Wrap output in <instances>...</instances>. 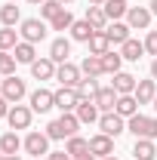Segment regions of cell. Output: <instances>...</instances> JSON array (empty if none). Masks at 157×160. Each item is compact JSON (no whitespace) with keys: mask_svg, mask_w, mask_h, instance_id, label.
Listing matches in <instances>:
<instances>
[{"mask_svg":"<svg viewBox=\"0 0 157 160\" xmlns=\"http://www.w3.org/2000/svg\"><path fill=\"white\" fill-rule=\"evenodd\" d=\"M80 126H83V123H80L77 114L71 111V114H62L59 120H49V123H46V136H49V142H62V139L77 136Z\"/></svg>","mask_w":157,"mask_h":160,"instance_id":"obj_1","label":"cell"},{"mask_svg":"<svg viewBox=\"0 0 157 160\" xmlns=\"http://www.w3.org/2000/svg\"><path fill=\"white\" fill-rule=\"evenodd\" d=\"M126 132H133L136 139H154L157 142V117H145L142 111L126 120Z\"/></svg>","mask_w":157,"mask_h":160,"instance_id":"obj_2","label":"cell"},{"mask_svg":"<svg viewBox=\"0 0 157 160\" xmlns=\"http://www.w3.org/2000/svg\"><path fill=\"white\" fill-rule=\"evenodd\" d=\"M0 92H3V99L9 102V105H19L25 96H28V86H25V80L22 77H3L0 80Z\"/></svg>","mask_w":157,"mask_h":160,"instance_id":"obj_3","label":"cell"},{"mask_svg":"<svg viewBox=\"0 0 157 160\" xmlns=\"http://www.w3.org/2000/svg\"><path fill=\"white\" fill-rule=\"evenodd\" d=\"M46 31H49V28H46L43 19H22V25H19V37L28 40V43H34V46L46 37Z\"/></svg>","mask_w":157,"mask_h":160,"instance_id":"obj_4","label":"cell"},{"mask_svg":"<svg viewBox=\"0 0 157 160\" xmlns=\"http://www.w3.org/2000/svg\"><path fill=\"white\" fill-rule=\"evenodd\" d=\"M31 120H34V111H31V105H13L9 108V114H6V123H9V129H28L31 126Z\"/></svg>","mask_w":157,"mask_h":160,"instance_id":"obj_5","label":"cell"},{"mask_svg":"<svg viewBox=\"0 0 157 160\" xmlns=\"http://www.w3.org/2000/svg\"><path fill=\"white\" fill-rule=\"evenodd\" d=\"M22 142H25V151H28L34 160L49 154V136H46V132H37V129H34V132H28Z\"/></svg>","mask_w":157,"mask_h":160,"instance_id":"obj_6","label":"cell"},{"mask_svg":"<svg viewBox=\"0 0 157 160\" xmlns=\"http://www.w3.org/2000/svg\"><path fill=\"white\" fill-rule=\"evenodd\" d=\"M99 132H105V136L117 139V136L126 132V120L120 117L117 111H108V114H102V117H99Z\"/></svg>","mask_w":157,"mask_h":160,"instance_id":"obj_7","label":"cell"},{"mask_svg":"<svg viewBox=\"0 0 157 160\" xmlns=\"http://www.w3.org/2000/svg\"><path fill=\"white\" fill-rule=\"evenodd\" d=\"M53 96H56V108H59L62 114H71V111H77L80 96H77V89H74V86H59Z\"/></svg>","mask_w":157,"mask_h":160,"instance_id":"obj_8","label":"cell"},{"mask_svg":"<svg viewBox=\"0 0 157 160\" xmlns=\"http://www.w3.org/2000/svg\"><path fill=\"white\" fill-rule=\"evenodd\" d=\"M56 80H59L62 86H74L77 89V83L83 80V71H80V65H74V62H62L59 68H56Z\"/></svg>","mask_w":157,"mask_h":160,"instance_id":"obj_9","label":"cell"},{"mask_svg":"<svg viewBox=\"0 0 157 160\" xmlns=\"http://www.w3.org/2000/svg\"><path fill=\"white\" fill-rule=\"evenodd\" d=\"M151 9L148 6H129V12H126V25L133 28V31H148L151 28Z\"/></svg>","mask_w":157,"mask_h":160,"instance_id":"obj_10","label":"cell"},{"mask_svg":"<svg viewBox=\"0 0 157 160\" xmlns=\"http://www.w3.org/2000/svg\"><path fill=\"white\" fill-rule=\"evenodd\" d=\"M28 105H31L34 114H46V111L56 108V96H53L49 89H34V92L28 96Z\"/></svg>","mask_w":157,"mask_h":160,"instance_id":"obj_11","label":"cell"},{"mask_svg":"<svg viewBox=\"0 0 157 160\" xmlns=\"http://www.w3.org/2000/svg\"><path fill=\"white\" fill-rule=\"evenodd\" d=\"M89 154H96L99 160H102V157H111V154H114V139L105 136V132L89 136Z\"/></svg>","mask_w":157,"mask_h":160,"instance_id":"obj_12","label":"cell"},{"mask_svg":"<svg viewBox=\"0 0 157 160\" xmlns=\"http://www.w3.org/2000/svg\"><path fill=\"white\" fill-rule=\"evenodd\" d=\"M56 62L49 59V56H43V59H37V62H31V77L34 80H56Z\"/></svg>","mask_w":157,"mask_h":160,"instance_id":"obj_13","label":"cell"},{"mask_svg":"<svg viewBox=\"0 0 157 160\" xmlns=\"http://www.w3.org/2000/svg\"><path fill=\"white\" fill-rule=\"evenodd\" d=\"M117 89H114V86H99V92H96V108L99 111H102V114H108V111H114V105H117Z\"/></svg>","mask_w":157,"mask_h":160,"instance_id":"obj_14","label":"cell"},{"mask_svg":"<svg viewBox=\"0 0 157 160\" xmlns=\"http://www.w3.org/2000/svg\"><path fill=\"white\" fill-rule=\"evenodd\" d=\"M74 114H77L80 123H99V117H102V111L96 108V102H93V99H80Z\"/></svg>","mask_w":157,"mask_h":160,"instance_id":"obj_15","label":"cell"},{"mask_svg":"<svg viewBox=\"0 0 157 160\" xmlns=\"http://www.w3.org/2000/svg\"><path fill=\"white\" fill-rule=\"evenodd\" d=\"M129 31H133V28H129V25H123V22H111V25L105 28V34H108V40H111V46H123L126 40L133 37Z\"/></svg>","mask_w":157,"mask_h":160,"instance_id":"obj_16","label":"cell"},{"mask_svg":"<svg viewBox=\"0 0 157 160\" xmlns=\"http://www.w3.org/2000/svg\"><path fill=\"white\" fill-rule=\"evenodd\" d=\"M136 83H139V80L133 77L129 71H117L114 80H111V86L117 89V96H133V92H136Z\"/></svg>","mask_w":157,"mask_h":160,"instance_id":"obj_17","label":"cell"},{"mask_svg":"<svg viewBox=\"0 0 157 160\" xmlns=\"http://www.w3.org/2000/svg\"><path fill=\"white\" fill-rule=\"evenodd\" d=\"M133 96H136L139 105H151V102H154V96H157V80H154V77H151V80H139Z\"/></svg>","mask_w":157,"mask_h":160,"instance_id":"obj_18","label":"cell"},{"mask_svg":"<svg viewBox=\"0 0 157 160\" xmlns=\"http://www.w3.org/2000/svg\"><path fill=\"white\" fill-rule=\"evenodd\" d=\"M68 56H71V40L68 37H56L53 43H49V59L56 62V65L68 62Z\"/></svg>","mask_w":157,"mask_h":160,"instance_id":"obj_19","label":"cell"},{"mask_svg":"<svg viewBox=\"0 0 157 160\" xmlns=\"http://www.w3.org/2000/svg\"><path fill=\"white\" fill-rule=\"evenodd\" d=\"M133 157H136V160H154L157 157V142L154 139H136V145H133Z\"/></svg>","mask_w":157,"mask_h":160,"instance_id":"obj_20","label":"cell"},{"mask_svg":"<svg viewBox=\"0 0 157 160\" xmlns=\"http://www.w3.org/2000/svg\"><path fill=\"white\" fill-rule=\"evenodd\" d=\"M65 151H68L74 160L86 157V154H89V139H83V136H71V139H65Z\"/></svg>","mask_w":157,"mask_h":160,"instance_id":"obj_21","label":"cell"},{"mask_svg":"<svg viewBox=\"0 0 157 160\" xmlns=\"http://www.w3.org/2000/svg\"><path fill=\"white\" fill-rule=\"evenodd\" d=\"M22 148H25V142L19 139V132H16V129H9V132H3V136H0V151H3L6 157H9V154H19Z\"/></svg>","mask_w":157,"mask_h":160,"instance_id":"obj_22","label":"cell"},{"mask_svg":"<svg viewBox=\"0 0 157 160\" xmlns=\"http://www.w3.org/2000/svg\"><path fill=\"white\" fill-rule=\"evenodd\" d=\"M120 56H123V62H139L142 56H145V43L136 37H129L123 46H120Z\"/></svg>","mask_w":157,"mask_h":160,"instance_id":"obj_23","label":"cell"},{"mask_svg":"<svg viewBox=\"0 0 157 160\" xmlns=\"http://www.w3.org/2000/svg\"><path fill=\"white\" fill-rule=\"evenodd\" d=\"M93 34H96V28H93L86 19H74V25H71V40H77V43H89Z\"/></svg>","mask_w":157,"mask_h":160,"instance_id":"obj_24","label":"cell"},{"mask_svg":"<svg viewBox=\"0 0 157 160\" xmlns=\"http://www.w3.org/2000/svg\"><path fill=\"white\" fill-rule=\"evenodd\" d=\"M83 19L89 22L96 31H105V28L111 25V22H108V16H105V6H86V16H83Z\"/></svg>","mask_w":157,"mask_h":160,"instance_id":"obj_25","label":"cell"},{"mask_svg":"<svg viewBox=\"0 0 157 160\" xmlns=\"http://www.w3.org/2000/svg\"><path fill=\"white\" fill-rule=\"evenodd\" d=\"M13 56L19 65H31V62H37V49H34V43H28V40H19V46L13 49Z\"/></svg>","mask_w":157,"mask_h":160,"instance_id":"obj_26","label":"cell"},{"mask_svg":"<svg viewBox=\"0 0 157 160\" xmlns=\"http://www.w3.org/2000/svg\"><path fill=\"white\" fill-rule=\"evenodd\" d=\"M80 71H83V77L96 80L105 74V68H102V56H86V59L80 62Z\"/></svg>","mask_w":157,"mask_h":160,"instance_id":"obj_27","label":"cell"},{"mask_svg":"<svg viewBox=\"0 0 157 160\" xmlns=\"http://www.w3.org/2000/svg\"><path fill=\"white\" fill-rule=\"evenodd\" d=\"M139 108H142V105L136 102V96H120L117 105H114V111H117L123 120H129L133 114H139Z\"/></svg>","mask_w":157,"mask_h":160,"instance_id":"obj_28","label":"cell"},{"mask_svg":"<svg viewBox=\"0 0 157 160\" xmlns=\"http://www.w3.org/2000/svg\"><path fill=\"white\" fill-rule=\"evenodd\" d=\"M0 25H3V28H16V25H22V12H19L16 3L0 6Z\"/></svg>","mask_w":157,"mask_h":160,"instance_id":"obj_29","label":"cell"},{"mask_svg":"<svg viewBox=\"0 0 157 160\" xmlns=\"http://www.w3.org/2000/svg\"><path fill=\"white\" fill-rule=\"evenodd\" d=\"M86 46H89V56H105V52L111 49V40H108V34H105V31H96V34L89 37V43H86Z\"/></svg>","mask_w":157,"mask_h":160,"instance_id":"obj_30","label":"cell"},{"mask_svg":"<svg viewBox=\"0 0 157 160\" xmlns=\"http://www.w3.org/2000/svg\"><path fill=\"white\" fill-rule=\"evenodd\" d=\"M102 68H105V74H117V71H123V56L120 52H114V49H108L105 56H102Z\"/></svg>","mask_w":157,"mask_h":160,"instance_id":"obj_31","label":"cell"},{"mask_svg":"<svg viewBox=\"0 0 157 160\" xmlns=\"http://www.w3.org/2000/svg\"><path fill=\"white\" fill-rule=\"evenodd\" d=\"M19 31H16V28H0V49H3V52H13V49H16V46H19Z\"/></svg>","mask_w":157,"mask_h":160,"instance_id":"obj_32","label":"cell"},{"mask_svg":"<svg viewBox=\"0 0 157 160\" xmlns=\"http://www.w3.org/2000/svg\"><path fill=\"white\" fill-rule=\"evenodd\" d=\"M126 12H129V6H126L123 0H108V3H105V16H108V22H120Z\"/></svg>","mask_w":157,"mask_h":160,"instance_id":"obj_33","label":"cell"},{"mask_svg":"<svg viewBox=\"0 0 157 160\" xmlns=\"http://www.w3.org/2000/svg\"><path fill=\"white\" fill-rule=\"evenodd\" d=\"M62 9H68V6H65V3H59V0H46V3L40 6V19H43V22H53Z\"/></svg>","mask_w":157,"mask_h":160,"instance_id":"obj_34","label":"cell"},{"mask_svg":"<svg viewBox=\"0 0 157 160\" xmlns=\"http://www.w3.org/2000/svg\"><path fill=\"white\" fill-rule=\"evenodd\" d=\"M71 25H74V16H71L68 9H62L59 16L49 22V28H53V31H71Z\"/></svg>","mask_w":157,"mask_h":160,"instance_id":"obj_35","label":"cell"},{"mask_svg":"<svg viewBox=\"0 0 157 160\" xmlns=\"http://www.w3.org/2000/svg\"><path fill=\"white\" fill-rule=\"evenodd\" d=\"M16 65H19V62H16L13 52H3V49H0V74H3V77H13V74H16Z\"/></svg>","mask_w":157,"mask_h":160,"instance_id":"obj_36","label":"cell"},{"mask_svg":"<svg viewBox=\"0 0 157 160\" xmlns=\"http://www.w3.org/2000/svg\"><path fill=\"white\" fill-rule=\"evenodd\" d=\"M96 92H99V83H96V80L83 77L77 83V96H80V99H96Z\"/></svg>","mask_w":157,"mask_h":160,"instance_id":"obj_37","label":"cell"},{"mask_svg":"<svg viewBox=\"0 0 157 160\" xmlns=\"http://www.w3.org/2000/svg\"><path fill=\"white\" fill-rule=\"evenodd\" d=\"M145 52L157 59V31H148V37H145Z\"/></svg>","mask_w":157,"mask_h":160,"instance_id":"obj_38","label":"cell"},{"mask_svg":"<svg viewBox=\"0 0 157 160\" xmlns=\"http://www.w3.org/2000/svg\"><path fill=\"white\" fill-rule=\"evenodd\" d=\"M46 160H74V157H71L68 151H49V154H46Z\"/></svg>","mask_w":157,"mask_h":160,"instance_id":"obj_39","label":"cell"},{"mask_svg":"<svg viewBox=\"0 0 157 160\" xmlns=\"http://www.w3.org/2000/svg\"><path fill=\"white\" fill-rule=\"evenodd\" d=\"M9 108H13L9 102H6V99H0V117H6V114H9Z\"/></svg>","mask_w":157,"mask_h":160,"instance_id":"obj_40","label":"cell"},{"mask_svg":"<svg viewBox=\"0 0 157 160\" xmlns=\"http://www.w3.org/2000/svg\"><path fill=\"white\" fill-rule=\"evenodd\" d=\"M148 9H151V16H157V0H151V3H148Z\"/></svg>","mask_w":157,"mask_h":160,"instance_id":"obj_41","label":"cell"},{"mask_svg":"<svg viewBox=\"0 0 157 160\" xmlns=\"http://www.w3.org/2000/svg\"><path fill=\"white\" fill-rule=\"evenodd\" d=\"M151 77H154V80H157V59H154V62H151Z\"/></svg>","mask_w":157,"mask_h":160,"instance_id":"obj_42","label":"cell"},{"mask_svg":"<svg viewBox=\"0 0 157 160\" xmlns=\"http://www.w3.org/2000/svg\"><path fill=\"white\" fill-rule=\"evenodd\" d=\"M108 0H89V6H105Z\"/></svg>","mask_w":157,"mask_h":160,"instance_id":"obj_43","label":"cell"},{"mask_svg":"<svg viewBox=\"0 0 157 160\" xmlns=\"http://www.w3.org/2000/svg\"><path fill=\"white\" fill-rule=\"evenodd\" d=\"M28 3H34V6H43V3H46V0H28Z\"/></svg>","mask_w":157,"mask_h":160,"instance_id":"obj_44","label":"cell"},{"mask_svg":"<svg viewBox=\"0 0 157 160\" xmlns=\"http://www.w3.org/2000/svg\"><path fill=\"white\" fill-rule=\"evenodd\" d=\"M80 160H99V157H96V154H86V157H80Z\"/></svg>","mask_w":157,"mask_h":160,"instance_id":"obj_45","label":"cell"},{"mask_svg":"<svg viewBox=\"0 0 157 160\" xmlns=\"http://www.w3.org/2000/svg\"><path fill=\"white\" fill-rule=\"evenodd\" d=\"M3 160H22V157H19V154H9V157H3Z\"/></svg>","mask_w":157,"mask_h":160,"instance_id":"obj_46","label":"cell"},{"mask_svg":"<svg viewBox=\"0 0 157 160\" xmlns=\"http://www.w3.org/2000/svg\"><path fill=\"white\" fill-rule=\"evenodd\" d=\"M59 3H65V6H68V3H74V0H59Z\"/></svg>","mask_w":157,"mask_h":160,"instance_id":"obj_47","label":"cell"},{"mask_svg":"<svg viewBox=\"0 0 157 160\" xmlns=\"http://www.w3.org/2000/svg\"><path fill=\"white\" fill-rule=\"evenodd\" d=\"M102 160H117V157H114V154H111V157H102Z\"/></svg>","mask_w":157,"mask_h":160,"instance_id":"obj_48","label":"cell"},{"mask_svg":"<svg viewBox=\"0 0 157 160\" xmlns=\"http://www.w3.org/2000/svg\"><path fill=\"white\" fill-rule=\"evenodd\" d=\"M151 105H154V111H157V96H154V102H151Z\"/></svg>","mask_w":157,"mask_h":160,"instance_id":"obj_49","label":"cell"},{"mask_svg":"<svg viewBox=\"0 0 157 160\" xmlns=\"http://www.w3.org/2000/svg\"><path fill=\"white\" fill-rule=\"evenodd\" d=\"M6 3H19V0H6Z\"/></svg>","mask_w":157,"mask_h":160,"instance_id":"obj_50","label":"cell"},{"mask_svg":"<svg viewBox=\"0 0 157 160\" xmlns=\"http://www.w3.org/2000/svg\"><path fill=\"white\" fill-rule=\"evenodd\" d=\"M3 157H6V154H3V151H0V160H3Z\"/></svg>","mask_w":157,"mask_h":160,"instance_id":"obj_51","label":"cell"},{"mask_svg":"<svg viewBox=\"0 0 157 160\" xmlns=\"http://www.w3.org/2000/svg\"><path fill=\"white\" fill-rule=\"evenodd\" d=\"M0 99H3V92H0Z\"/></svg>","mask_w":157,"mask_h":160,"instance_id":"obj_52","label":"cell"},{"mask_svg":"<svg viewBox=\"0 0 157 160\" xmlns=\"http://www.w3.org/2000/svg\"><path fill=\"white\" fill-rule=\"evenodd\" d=\"M123 3H129V0H123Z\"/></svg>","mask_w":157,"mask_h":160,"instance_id":"obj_53","label":"cell"}]
</instances>
